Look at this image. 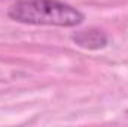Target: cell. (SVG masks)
Segmentation results:
<instances>
[{"label":"cell","mask_w":128,"mask_h":127,"mask_svg":"<svg viewBox=\"0 0 128 127\" xmlns=\"http://www.w3.org/2000/svg\"><path fill=\"white\" fill-rule=\"evenodd\" d=\"M16 23L30 26L76 27L84 23V14L61 0H18L8 12Z\"/></svg>","instance_id":"1"},{"label":"cell","mask_w":128,"mask_h":127,"mask_svg":"<svg viewBox=\"0 0 128 127\" xmlns=\"http://www.w3.org/2000/svg\"><path fill=\"white\" fill-rule=\"evenodd\" d=\"M72 40L84 49H101L107 45L109 37L106 33L98 29H86L76 32L72 36Z\"/></svg>","instance_id":"2"}]
</instances>
